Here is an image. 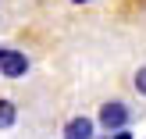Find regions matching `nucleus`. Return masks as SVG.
Masks as SVG:
<instances>
[{
  "instance_id": "2",
  "label": "nucleus",
  "mask_w": 146,
  "mask_h": 139,
  "mask_svg": "<svg viewBox=\"0 0 146 139\" xmlns=\"http://www.w3.org/2000/svg\"><path fill=\"white\" fill-rule=\"evenodd\" d=\"M128 118H132V111H128L121 100H114V104H104L100 107V125L107 128V132H114V128H125Z\"/></svg>"
},
{
  "instance_id": "6",
  "label": "nucleus",
  "mask_w": 146,
  "mask_h": 139,
  "mask_svg": "<svg viewBox=\"0 0 146 139\" xmlns=\"http://www.w3.org/2000/svg\"><path fill=\"white\" fill-rule=\"evenodd\" d=\"M111 139H132V132H128V125H125V128H114V132H111Z\"/></svg>"
},
{
  "instance_id": "7",
  "label": "nucleus",
  "mask_w": 146,
  "mask_h": 139,
  "mask_svg": "<svg viewBox=\"0 0 146 139\" xmlns=\"http://www.w3.org/2000/svg\"><path fill=\"white\" fill-rule=\"evenodd\" d=\"M75 4H89V0H75Z\"/></svg>"
},
{
  "instance_id": "5",
  "label": "nucleus",
  "mask_w": 146,
  "mask_h": 139,
  "mask_svg": "<svg viewBox=\"0 0 146 139\" xmlns=\"http://www.w3.org/2000/svg\"><path fill=\"white\" fill-rule=\"evenodd\" d=\"M135 89H139V96H143V93H146V71L139 68V71H135Z\"/></svg>"
},
{
  "instance_id": "1",
  "label": "nucleus",
  "mask_w": 146,
  "mask_h": 139,
  "mask_svg": "<svg viewBox=\"0 0 146 139\" xmlns=\"http://www.w3.org/2000/svg\"><path fill=\"white\" fill-rule=\"evenodd\" d=\"M29 71V57L21 50H11V47H0V75L4 78H21Z\"/></svg>"
},
{
  "instance_id": "3",
  "label": "nucleus",
  "mask_w": 146,
  "mask_h": 139,
  "mask_svg": "<svg viewBox=\"0 0 146 139\" xmlns=\"http://www.w3.org/2000/svg\"><path fill=\"white\" fill-rule=\"evenodd\" d=\"M64 139H93V118H86V114L71 118L64 125Z\"/></svg>"
},
{
  "instance_id": "4",
  "label": "nucleus",
  "mask_w": 146,
  "mask_h": 139,
  "mask_svg": "<svg viewBox=\"0 0 146 139\" xmlns=\"http://www.w3.org/2000/svg\"><path fill=\"white\" fill-rule=\"evenodd\" d=\"M14 118H18V111H14L11 100H0V128H11Z\"/></svg>"
}]
</instances>
